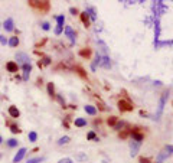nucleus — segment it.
Segmentation results:
<instances>
[{
    "instance_id": "nucleus-1",
    "label": "nucleus",
    "mask_w": 173,
    "mask_h": 163,
    "mask_svg": "<svg viewBox=\"0 0 173 163\" xmlns=\"http://www.w3.org/2000/svg\"><path fill=\"white\" fill-rule=\"evenodd\" d=\"M28 3L30 7H33L39 12H48L51 9V3L48 0H29Z\"/></svg>"
},
{
    "instance_id": "nucleus-2",
    "label": "nucleus",
    "mask_w": 173,
    "mask_h": 163,
    "mask_svg": "<svg viewBox=\"0 0 173 163\" xmlns=\"http://www.w3.org/2000/svg\"><path fill=\"white\" fill-rule=\"evenodd\" d=\"M172 154H173V146L167 144V146L163 149V152H160V153H159L156 163H163V160H164V159H167V157H169V156H172Z\"/></svg>"
},
{
    "instance_id": "nucleus-3",
    "label": "nucleus",
    "mask_w": 173,
    "mask_h": 163,
    "mask_svg": "<svg viewBox=\"0 0 173 163\" xmlns=\"http://www.w3.org/2000/svg\"><path fill=\"white\" fill-rule=\"evenodd\" d=\"M118 108H120V111H133L134 110L133 104L130 101H125V100H120L118 101Z\"/></svg>"
},
{
    "instance_id": "nucleus-4",
    "label": "nucleus",
    "mask_w": 173,
    "mask_h": 163,
    "mask_svg": "<svg viewBox=\"0 0 173 163\" xmlns=\"http://www.w3.org/2000/svg\"><path fill=\"white\" fill-rule=\"evenodd\" d=\"M166 95H167V93H164L162 98H160V101H159V107H157V113H156V120H159V117L162 115V111H163V107H164V100H166Z\"/></svg>"
},
{
    "instance_id": "nucleus-5",
    "label": "nucleus",
    "mask_w": 173,
    "mask_h": 163,
    "mask_svg": "<svg viewBox=\"0 0 173 163\" xmlns=\"http://www.w3.org/2000/svg\"><path fill=\"white\" fill-rule=\"evenodd\" d=\"M26 152H28V150H26L25 147H20V149L17 150V153L15 154V157H13V163H19V162H20V160L25 157Z\"/></svg>"
},
{
    "instance_id": "nucleus-6",
    "label": "nucleus",
    "mask_w": 173,
    "mask_h": 163,
    "mask_svg": "<svg viewBox=\"0 0 173 163\" xmlns=\"http://www.w3.org/2000/svg\"><path fill=\"white\" fill-rule=\"evenodd\" d=\"M16 61H17V62H20L22 65L29 64V56H28L26 53H23V52H17V53H16ZM17 62H16V64H17Z\"/></svg>"
},
{
    "instance_id": "nucleus-7",
    "label": "nucleus",
    "mask_w": 173,
    "mask_h": 163,
    "mask_svg": "<svg viewBox=\"0 0 173 163\" xmlns=\"http://www.w3.org/2000/svg\"><path fill=\"white\" fill-rule=\"evenodd\" d=\"M3 28H4V31H6V32H12V31H15V23H13V19H12V17L6 19V20H4V23H3Z\"/></svg>"
},
{
    "instance_id": "nucleus-8",
    "label": "nucleus",
    "mask_w": 173,
    "mask_h": 163,
    "mask_svg": "<svg viewBox=\"0 0 173 163\" xmlns=\"http://www.w3.org/2000/svg\"><path fill=\"white\" fill-rule=\"evenodd\" d=\"M140 146H141V143L133 140V142L130 143V154H131V156H136L138 153V150H140Z\"/></svg>"
},
{
    "instance_id": "nucleus-9",
    "label": "nucleus",
    "mask_w": 173,
    "mask_h": 163,
    "mask_svg": "<svg viewBox=\"0 0 173 163\" xmlns=\"http://www.w3.org/2000/svg\"><path fill=\"white\" fill-rule=\"evenodd\" d=\"M22 69H23V81H28L29 75H30V71H32V65L30 64H25V65H22Z\"/></svg>"
},
{
    "instance_id": "nucleus-10",
    "label": "nucleus",
    "mask_w": 173,
    "mask_h": 163,
    "mask_svg": "<svg viewBox=\"0 0 173 163\" xmlns=\"http://www.w3.org/2000/svg\"><path fill=\"white\" fill-rule=\"evenodd\" d=\"M6 69L9 72H17L19 71V64H16L15 61H10V62L6 64Z\"/></svg>"
},
{
    "instance_id": "nucleus-11",
    "label": "nucleus",
    "mask_w": 173,
    "mask_h": 163,
    "mask_svg": "<svg viewBox=\"0 0 173 163\" xmlns=\"http://www.w3.org/2000/svg\"><path fill=\"white\" fill-rule=\"evenodd\" d=\"M131 136H133V140H134V142H138V143H141V142H143V139H144V134L138 133L137 129L131 130Z\"/></svg>"
},
{
    "instance_id": "nucleus-12",
    "label": "nucleus",
    "mask_w": 173,
    "mask_h": 163,
    "mask_svg": "<svg viewBox=\"0 0 173 163\" xmlns=\"http://www.w3.org/2000/svg\"><path fill=\"white\" fill-rule=\"evenodd\" d=\"M65 35L68 36L72 42H75V39H77V33L72 31V28H71V26H67V28H65Z\"/></svg>"
},
{
    "instance_id": "nucleus-13",
    "label": "nucleus",
    "mask_w": 173,
    "mask_h": 163,
    "mask_svg": "<svg viewBox=\"0 0 173 163\" xmlns=\"http://www.w3.org/2000/svg\"><path fill=\"white\" fill-rule=\"evenodd\" d=\"M7 111H9V115H10L12 118H17V117L20 115V111L17 110V107H15V105H10Z\"/></svg>"
},
{
    "instance_id": "nucleus-14",
    "label": "nucleus",
    "mask_w": 173,
    "mask_h": 163,
    "mask_svg": "<svg viewBox=\"0 0 173 163\" xmlns=\"http://www.w3.org/2000/svg\"><path fill=\"white\" fill-rule=\"evenodd\" d=\"M6 126L7 127H10V131L13 133V134H19L20 133V129H19V126L17 124H15V123H10V121H6Z\"/></svg>"
},
{
    "instance_id": "nucleus-15",
    "label": "nucleus",
    "mask_w": 173,
    "mask_h": 163,
    "mask_svg": "<svg viewBox=\"0 0 173 163\" xmlns=\"http://www.w3.org/2000/svg\"><path fill=\"white\" fill-rule=\"evenodd\" d=\"M79 17H81V22L84 23V26L88 28L89 26V15L86 12H82V13H79Z\"/></svg>"
},
{
    "instance_id": "nucleus-16",
    "label": "nucleus",
    "mask_w": 173,
    "mask_h": 163,
    "mask_svg": "<svg viewBox=\"0 0 173 163\" xmlns=\"http://www.w3.org/2000/svg\"><path fill=\"white\" fill-rule=\"evenodd\" d=\"M19 43H20V41H19V38H17V36H13V38H10V39L7 41V45H9V46H12V48H16V46H19Z\"/></svg>"
},
{
    "instance_id": "nucleus-17",
    "label": "nucleus",
    "mask_w": 173,
    "mask_h": 163,
    "mask_svg": "<svg viewBox=\"0 0 173 163\" xmlns=\"http://www.w3.org/2000/svg\"><path fill=\"white\" fill-rule=\"evenodd\" d=\"M91 52H92V51H91L89 48H84V49L79 51V56H82V58H86V59H88V58L91 56Z\"/></svg>"
},
{
    "instance_id": "nucleus-18",
    "label": "nucleus",
    "mask_w": 173,
    "mask_h": 163,
    "mask_svg": "<svg viewBox=\"0 0 173 163\" xmlns=\"http://www.w3.org/2000/svg\"><path fill=\"white\" fill-rule=\"evenodd\" d=\"M48 94L51 95V98L56 97V94H55V87H53L52 82H48Z\"/></svg>"
},
{
    "instance_id": "nucleus-19",
    "label": "nucleus",
    "mask_w": 173,
    "mask_h": 163,
    "mask_svg": "<svg viewBox=\"0 0 173 163\" xmlns=\"http://www.w3.org/2000/svg\"><path fill=\"white\" fill-rule=\"evenodd\" d=\"M85 113L89 115H95L97 114V108L92 107V105H85Z\"/></svg>"
},
{
    "instance_id": "nucleus-20",
    "label": "nucleus",
    "mask_w": 173,
    "mask_h": 163,
    "mask_svg": "<svg viewBox=\"0 0 173 163\" xmlns=\"http://www.w3.org/2000/svg\"><path fill=\"white\" fill-rule=\"evenodd\" d=\"M75 126L77 127H84V126H86V120L85 118H75Z\"/></svg>"
},
{
    "instance_id": "nucleus-21",
    "label": "nucleus",
    "mask_w": 173,
    "mask_h": 163,
    "mask_svg": "<svg viewBox=\"0 0 173 163\" xmlns=\"http://www.w3.org/2000/svg\"><path fill=\"white\" fill-rule=\"evenodd\" d=\"M75 71L78 72V75H79L81 78H86V72L84 71V68H82V66H79V65L75 66Z\"/></svg>"
},
{
    "instance_id": "nucleus-22",
    "label": "nucleus",
    "mask_w": 173,
    "mask_h": 163,
    "mask_svg": "<svg viewBox=\"0 0 173 163\" xmlns=\"http://www.w3.org/2000/svg\"><path fill=\"white\" fill-rule=\"evenodd\" d=\"M56 19V26H59V28H64V22H65V17H64V15H61V16H56L55 17Z\"/></svg>"
},
{
    "instance_id": "nucleus-23",
    "label": "nucleus",
    "mask_w": 173,
    "mask_h": 163,
    "mask_svg": "<svg viewBox=\"0 0 173 163\" xmlns=\"http://www.w3.org/2000/svg\"><path fill=\"white\" fill-rule=\"evenodd\" d=\"M69 140H71V139H69L68 136H64V137H61V139L58 140V144H59V146H62V144H68Z\"/></svg>"
},
{
    "instance_id": "nucleus-24",
    "label": "nucleus",
    "mask_w": 173,
    "mask_h": 163,
    "mask_svg": "<svg viewBox=\"0 0 173 163\" xmlns=\"http://www.w3.org/2000/svg\"><path fill=\"white\" fill-rule=\"evenodd\" d=\"M117 121H118V118L116 117V115H111L108 120H107V123H108V126H116L117 124Z\"/></svg>"
},
{
    "instance_id": "nucleus-25",
    "label": "nucleus",
    "mask_w": 173,
    "mask_h": 163,
    "mask_svg": "<svg viewBox=\"0 0 173 163\" xmlns=\"http://www.w3.org/2000/svg\"><path fill=\"white\" fill-rule=\"evenodd\" d=\"M17 143H19V142H17L16 139H9V140H7V146L9 147H16Z\"/></svg>"
},
{
    "instance_id": "nucleus-26",
    "label": "nucleus",
    "mask_w": 173,
    "mask_h": 163,
    "mask_svg": "<svg viewBox=\"0 0 173 163\" xmlns=\"http://www.w3.org/2000/svg\"><path fill=\"white\" fill-rule=\"evenodd\" d=\"M56 100H58V101H59V102H61V105H62V107H64V108H65V107H67V105H65V100H64V97H62V95H61V94H56Z\"/></svg>"
},
{
    "instance_id": "nucleus-27",
    "label": "nucleus",
    "mask_w": 173,
    "mask_h": 163,
    "mask_svg": "<svg viewBox=\"0 0 173 163\" xmlns=\"http://www.w3.org/2000/svg\"><path fill=\"white\" fill-rule=\"evenodd\" d=\"M36 139H38L36 131H30V133H29V140H30V142H36Z\"/></svg>"
},
{
    "instance_id": "nucleus-28",
    "label": "nucleus",
    "mask_w": 173,
    "mask_h": 163,
    "mask_svg": "<svg viewBox=\"0 0 173 163\" xmlns=\"http://www.w3.org/2000/svg\"><path fill=\"white\" fill-rule=\"evenodd\" d=\"M43 162V157H33V159H29L28 163H40Z\"/></svg>"
},
{
    "instance_id": "nucleus-29",
    "label": "nucleus",
    "mask_w": 173,
    "mask_h": 163,
    "mask_svg": "<svg viewBox=\"0 0 173 163\" xmlns=\"http://www.w3.org/2000/svg\"><path fill=\"white\" fill-rule=\"evenodd\" d=\"M127 136H128V131L127 130H123L118 133V137H120V139H127Z\"/></svg>"
},
{
    "instance_id": "nucleus-30",
    "label": "nucleus",
    "mask_w": 173,
    "mask_h": 163,
    "mask_svg": "<svg viewBox=\"0 0 173 163\" xmlns=\"http://www.w3.org/2000/svg\"><path fill=\"white\" fill-rule=\"evenodd\" d=\"M39 62H40V61H39ZM40 64H42V66H43V65H49V64H51V58L45 56V58H43V61H42Z\"/></svg>"
},
{
    "instance_id": "nucleus-31",
    "label": "nucleus",
    "mask_w": 173,
    "mask_h": 163,
    "mask_svg": "<svg viewBox=\"0 0 173 163\" xmlns=\"http://www.w3.org/2000/svg\"><path fill=\"white\" fill-rule=\"evenodd\" d=\"M40 26H42V29H43V31H49V29H51V25H49L48 22H43Z\"/></svg>"
},
{
    "instance_id": "nucleus-32",
    "label": "nucleus",
    "mask_w": 173,
    "mask_h": 163,
    "mask_svg": "<svg viewBox=\"0 0 173 163\" xmlns=\"http://www.w3.org/2000/svg\"><path fill=\"white\" fill-rule=\"evenodd\" d=\"M86 139H88V140H95V139H97V137H95V133H94V131H89L88 136H86Z\"/></svg>"
},
{
    "instance_id": "nucleus-33",
    "label": "nucleus",
    "mask_w": 173,
    "mask_h": 163,
    "mask_svg": "<svg viewBox=\"0 0 173 163\" xmlns=\"http://www.w3.org/2000/svg\"><path fill=\"white\" fill-rule=\"evenodd\" d=\"M124 126H125V123H124V121H117V124H116L114 127H116L117 130H120V129H123Z\"/></svg>"
},
{
    "instance_id": "nucleus-34",
    "label": "nucleus",
    "mask_w": 173,
    "mask_h": 163,
    "mask_svg": "<svg viewBox=\"0 0 173 163\" xmlns=\"http://www.w3.org/2000/svg\"><path fill=\"white\" fill-rule=\"evenodd\" d=\"M0 43H1V45H6V43H7V38L3 36V35H0Z\"/></svg>"
},
{
    "instance_id": "nucleus-35",
    "label": "nucleus",
    "mask_w": 173,
    "mask_h": 163,
    "mask_svg": "<svg viewBox=\"0 0 173 163\" xmlns=\"http://www.w3.org/2000/svg\"><path fill=\"white\" fill-rule=\"evenodd\" d=\"M69 12H71V13H72V15H74V16H75V15H78V13H79V10H78V9H77V7H71V9H69Z\"/></svg>"
},
{
    "instance_id": "nucleus-36",
    "label": "nucleus",
    "mask_w": 173,
    "mask_h": 163,
    "mask_svg": "<svg viewBox=\"0 0 173 163\" xmlns=\"http://www.w3.org/2000/svg\"><path fill=\"white\" fill-rule=\"evenodd\" d=\"M58 163H72V160H71L69 157H64V159H61Z\"/></svg>"
},
{
    "instance_id": "nucleus-37",
    "label": "nucleus",
    "mask_w": 173,
    "mask_h": 163,
    "mask_svg": "<svg viewBox=\"0 0 173 163\" xmlns=\"http://www.w3.org/2000/svg\"><path fill=\"white\" fill-rule=\"evenodd\" d=\"M77 159H78V160H85L86 156H85V154H81V153H79V154H77Z\"/></svg>"
},
{
    "instance_id": "nucleus-38",
    "label": "nucleus",
    "mask_w": 173,
    "mask_h": 163,
    "mask_svg": "<svg viewBox=\"0 0 173 163\" xmlns=\"http://www.w3.org/2000/svg\"><path fill=\"white\" fill-rule=\"evenodd\" d=\"M140 163H150L149 157H140Z\"/></svg>"
},
{
    "instance_id": "nucleus-39",
    "label": "nucleus",
    "mask_w": 173,
    "mask_h": 163,
    "mask_svg": "<svg viewBox=\"0 0 173 163\" xmlns=\"http://www.w3.org/2000/svg\"><path fill=\"white\" fill-rule=\"evenodd\" d=\"M88 12L91 13L89 16H91V19H95V13H94V9H88Z\"/></svg>"
},
{
    "instance_id": "nucleus-40",
    "label": "nucleus",
    "mask_w": 173,
    "mask_h": 163,
    "mask_svg": "<svg viewBox=\"0 0 173 163\" xmlns=\"http://www.w3.org/2000/svg\"><path fill=\"white\" fill-rule=\"evenodd\" d=\"M1 142H3V139H1V136H0V144H1Z\"/></svg>"
},
{
    "instance_id": "nucleus-41",
    "label": "nucleus",
    "mask_w": 173,
    "mask_h": 163,
    "mask_svg": "<svg viewBox=\"0 0 173 163\" xmlns=\"http://www.w3.org/2000/svg\"><path fill=\"white\" fill-rule=\"evenodd\" d=\"M0 157H1V154H0Z\"/></svg>"
},
{
    "instance_id": "nucleus-42",
    "label": "nucleus",
    "mask_w": 173,
    "mask_h": 163,
    "mask_svg": "<svg viewBox=\"0 0 173 163\" xmlns=\"http://www.w3.org/2000/svg\"><path fill=\"white\" fill-rule=\"evenodd\" d=\"M172 104H173V102H172Z\"/></svg>"
}]
</instances>
